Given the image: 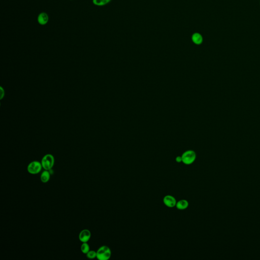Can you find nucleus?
<instances>
[{"mask_svg": "<svg viewBox=\"0 0 260 260\" xmlns=\"http://www.w3.org/2000/svg\"><path fill=\"white\" fill-rule=\"evenodd\" d=\"M111 256V251L107 246L100 247L97 251V258L99 260H108Z\"/></svg>", "mask_w": 260, "mask_h": 260, "instance_id": "obj_1", "label": "nucleus"}, {"mask_svg": "<svg viewBox=\"0 0 260 260\" xmlns=\"http://www.w3.org/2000/svg\"><path fill=\"white\" fill-rule=\"evenodd\" d=\"M196 154L192 150H188L183 153L181 155L182 162L186 165H191L196 159Z\"/></svg>", "mask_w": 260, "mask_h": 260, "instance_id": "obj_2", "label": "nucleus"}, {"mask_svg": "<svg viewBox=\"0 0 260 260\" xmlns=\"http://www.w3.org/2000/svg\"><path fill=\"white\" fill-rule=\"evenodd\" d=\"M41 163L44 170H51L55 165V158L51 154H47L43 157Z\"/></svg>", "mask_w": 260, "mask_h": 260, "instance_id": "obj_3", "label": "nucleus"}, {"mask_svg": "<svg viewBox=\"0 0 260 260\" xmlns=\"http://www.w3.org/2000/svg\"><path fill=\"white\" fill-rule=\"evenodd\" d=\"M41 162L34 161L29 164L27 167V171L31 174H37L39 173L42 169Z\"/></svg>", "mask_w": 260, "mask_h": 260, "instance_id": "obj_4", "label": "nucleus"}, {"mask_svg": "<svg viewBox=\"0 0 260 260\" xmlns=\"http://www.w3.org/2000/svg\"><path fill=\"white\" fill-rule=\"evenodd\" d=\"M163 203L167 207L172 208L175 206L177 201L175 198L171 195H166L164 197Z\"/></svg>", "mask_w": 260, "mask_h": 260, "instance_id": "obj_5", "label": "nucleus"}, {"mask_svg": "<svg viewBox=\"0 0 260 260\" xmlns=\"http://www.w3.org/2000/svg\"><path fill=\"white\" fill-rule=\"evenodd\" d=\"M91 237V233L87 229H84L80 232L79 239L81 243H87Z\"/></svg>", "mask_w": 260, "mask_h": 260, "instance_id": "obj_6", "label": "nucleus"}, {"mask_svg": "<svg viewBox=\"0 0 260 260\" xmlns=\"http://www.w3.org/2000/svg\"><path fill=\"white\" fill-rule=\"evenodd\" d=\"M37 21L39 25L44 26L47 25L49 21V16L46 12H41L38 16Z\"/></svg>", "mask_w": 260, "mask_h": 260, "instance_id": "obj_7", "label": "nucleus"}, {"mask_svg": "<svg viewBox=\"0 0 260 260\" xmlns=\"http://www.w3.org/2000/svg\"><path fill=\"white\" fill-rule=\"evenodd\" d=\"M192 41L196 45H201L203 42V36L199 33H194L192 36Z\"/></svg>", "mask_w": 260, "mask_h": 260, "instance_id": "obj_8", "label": "nucleus"}, {"mask_svg": "<svg viewBox=\"0 0 260 260\" xmlns=\"http://www.w3.org/2000/svg\"><path fill=\"white\" fill-rule=\"evenodd\" d=\"M189 205V202L185 199H183L177 202L175 207L179 210H184L188 208Z\"/></svg>", "mask_w": 260, "mask_h": 260, "instance_id": "obj_9", "label": "nucleus"}, {"mask_svg": "<svg viewBox=\"0 0 260 260\" xmlns=\"http://www.w3.org/2000/svg\"><path fill=\"white\" fill-rule=\"evenodd\" d=\"M51 173L50 171L44 170L41 173L40 175V179L43 183H47L51 179Z\"/></svg>", "mask_w": 260, "mask_h": 260, "instance_id": "obj_10", "label": "nucleus"}, {"mask_svg": "<svg viewBox=\"0 0 260 260\" xmlns=\"http://www.w3.org/2000/svg\"><path fill=\"white\" fill-rule=\"evenodd\" d=\"M111 0H93V3L97 6H103L108 4Z\"/></svg>", "mask_w": 260, "mask_h": 260, "instance_id": "obj_11", "label": "nucleus"}, {"mask_svg": "<svg viewBox=\"0 0 260 260\" xmlns=\"http://www.w3.org/2000/svg\"><path fill=\"white\" fill-rule=\"evenodd\" d=\"M81 251L84 254H86L90 251V245L87 243H82L81 245Z\"/></svg>", "mask_w": 260, "mask_h": 260, "instance_id": "obj_12", "label": "nucleus"}, {"mask_svg": "<svg viewBox=\"0 0 260 260\" xmlns=\"http://www.w3.org/2000/svg\"><path fill=\"white\" fill-rule=\"evenodd\" d=\"M87 258L90 259H95L97 258V252L94 251H90L86 254Z\"/></svg>", "mask_w": 260, "mask_h": 260, "instance_id": "obj_13", "label": "nucleus"}, {"mask_svg": "<svg viewBox=\"0 0 260 260\" xmlns=\"http://www.w3.org/2000/svg\"><path fill=\"white\" fill-rule=\"evenodd\" d=\"M176 161L177 162V163H180V162H182V158H181V156H178V157H176Z\"/></svg>", "mask_w": 260, "mask_h": 260, "instance_id": "obj_14", "label": "nucleus"}, {"mask_svg": "<svg viewBox=\"0 0 260 260\" xmlns=\"http://www.w3.org/2000/svg\"></svg>", "mask_w": 260, "mask_h": 260, "instance_id": "obj_15", "label": "nucleus"}]
</instances>
